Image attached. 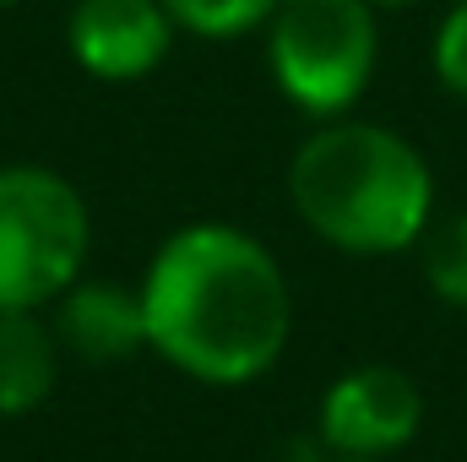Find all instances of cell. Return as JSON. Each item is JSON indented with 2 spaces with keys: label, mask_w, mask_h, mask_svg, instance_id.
I'll list each match as a JSON object with an SVG mask.
<instances>
[{
  "label": "cell",
  "mask_w": 467,
  "mask_h": 462,
  "mask_svg": "<svg viewBox=\"0 0 467 462\" xmlns=\"http://www.w3.org/2000/svg\"><path fill=\"white\" fill-rule=\"evenodd\" d=\"M147 343L174 370L244 386L266 375L294 332V294L277 256L234 224H185L141 278Z\"/></svg>",
  "instance_id": "obj_1"
},
{
  "label": "cell",
  "mask_w": 467,
  "mask_h": 462,
  "mask_svg": "<svg viewBox=\"0 0 467 462\" xmlns=\"http://www.w3.org/2000/svg\"><path fill=\"white\" fill-rule=\"evenodd\" d=\"M288 202L332 250L397 256L435 224V174L402 131L337 115L299 142Z\"/></svg>",
  "instance_id": "obj_2"
},
{
  "label": "cell",
  "mask_w": 467,
  "mask_h": 462,
  "mask_svg": "<svg viewBox=\"0 0 467 462\" xmlns=\"http://www.w3.org/2000/svg\"><path fill=\"white\" fill-rule=\"evenodd\" d=\"M375 0H283L266 22L277 93L310 120H337L364 99L380 66Z\"/></svg>",
  "instance_id": "obj_3"
},
{
  "label": "cell",
  "mask_w": 467,
  "mask_h": 462,
  "mask_svg": "<svg viewBox=\"0 0 467 462\" xmlns=\"http://www.w3.org/2000/svg\"><path fill=\"white\" fill-rule=\"evenodd\" d=\"M93 218L82 191L38 163L0 169V310L55 305L88 261Z\"/></svg>",
  "instance_id": "obj_4"
},
{
  "label": "cell",
  "mask_w": 467,
  "mask_h": 462,
  "mask_svg": "<svg viewBox=\"0 0 467 462\" xmlns=\"http://www.w3.org/2000/svg\"><path fill=\"white\" fill-rule=\"evenodd\" d=\"M424 425V392L397 364H358L321 397V441L332 457H391L413 446Z\"/></svg>",
  "instance_id": "obj_5"
},
{
  "label": "cell",
  "mask_w": 467,
  "mask_h": 462,
  "mask_svg": "<svg viewBox=\"0 0 467 462\" xmlns=\"http://www.w3.org/2000/svg\"><path fill=\"white\" fill-rule=\"evenodd\" d=\"M180 22L163 0H77L66 16L71 60L99 82H141L163 66Z\"/></svg>",
  "instance_id": "obj_6"
},
{
  "label": "cell",
  "mask_w": 467,
  "mask_h": 462,
  "mask_svg": "<svg viewBox=\"0 0 467 462\" xmlns=\"http://www.w3.org/2000/svg\"><path fill=\"white\" fill-rule=\"evenodd\" d=\"M55 316V338L60 348L82 353L88 364H119L130 353H141L147 343V310H141V289H119V283H71Z\"/></svg>",
  "instance_id": "obj_7"
},
{
  "label": "cell",
  "mask_w": 467,
  "mask_h": 462,
  "mask_svg": "<svg viewBox=\"0 0 467 462\" xmlns=\"http://www.w3.org/2000/svg\"><path fill=\"white\" fill-rule=\"evenodd\" d=\"M60 381V338L38 310H0V414H33Z\"/></svg>",
  "instance_id": "obj_8"
},
{
  "label": "cell",
  "mask_w": 467,
  "mask_h": 462,
  "mask_svg": "<svg viewBox=\"0 0 467 462\" xmlns=\"http://www.w3.org/2000/svg\"><path fill=\"white\" fill-rule=\"evenodd\" d=\"M424 283L441 305L451 310H467V213H451V218H435L424 239Z\"/></svg>",
  "instance_id": "obj_9"
},
{
  "label": "cell",
  "mask_w": 467,
  "mask_h": 462,
  "mask_svg": "<svg viewBox=\"0 0 467 462\" xmlns=\"http://www.w3.org/2000/svg\"><path fill=\"white\" fill-rule=\"evenodd\" d=\"M163 5L180 22V33H196V38H244V33L266 27L283 0H163Z\"/></svg>",
  "instance_id": "obj_10"
},
{
  "label": "cell",
  "mask_w": 467,
  "mask_h": 462,
  "mask_svg": "<svg viewBox=\"0 0 467 462\" xmlns=\"http://www.w3.org/2000/svg\"><path fill=\"white\" fill-rule=\"evenodd\" d=\"M430 66H435V82L467 104V0H457L441 16V27L430 38Z\"/></svg>",
  "instance_id": "obj_11"
},
{
  "label": "cell",
  "mask_w": 467,
  "mask_h": 462,
  "mask_svg": "<svg viewBox=\"0 0 467 462\" xmlns=\"http://www.w3.org/2000/svg\"><path fill=\"white\" fill-rule=\"evenodd\" d=\"M332 462H391V457H332Z\"/></svg>",
  "instance_id": "obj_12"
},
{
  "label": "cell",
  "mask_w": 467,
  "mask_h": 462,
  "mask_svg": "<svg viewBox=\"0 0 467 462\" xmlns=\"http://www.w3.org/2000/svg\"><path fill=\"white\" fill-rule=\"evenodd\" d=\"M375 5H419V0H375Z\"/></svg>",
  "instance_id": "obj_13"
},
{
  "label": "cell",
  "mask_w": 467,
  "mask_h": 462,
  "mask_svg": "<svg viewBox=\"0 0 467 462\" xmlns=\"http://www.w3.org/2000/svg\"><path fill=\"white\" fill-rule=\"evenodd\" d=\"M0 5H16V0H0Z\"/></svg>",
  "instance_id": "obj_14"
}]
</instances>
